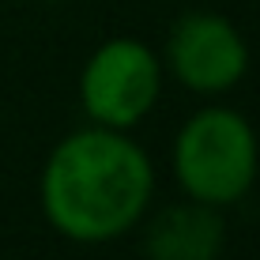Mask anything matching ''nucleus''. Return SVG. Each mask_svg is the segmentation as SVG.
Returning a JSON list of instances; mask_svg holds the SVG:
<instances>
[{
    "label": "nucleus",
    "mask_w": 260,
    "mask_h": 260,
    "mask_svg": "<svg viewBox=\"0 0 260 260\" xmlns=\"http://www.w3.org/2000/svg\"><path fill=\"white\" fill-rule=\"evenodd\" d=\"M151 162L136 140L121 128L72 132L53 147L42 170V208L53 230L72 241H113L151 204Z\"/></svg>",
    "instance_id": "obj_1"
},
{
    "label": "nucleus",
    "mask_w": 260,
    "mask_h": 260,
    "mask_svg": "<svg viewBox=\"0 0 260 260\" xmlns=\"http://www.w3.org/2000/svg\"><path fill=\"white\" fill-rule=\"evenodd\" d=\"M260 143L241 113L226 106L200 110L185 121L174 143V174L181 189L200 204L222 208L241 200L256 181Z\"/></svg>",
    "instance_id": "obj_2"
},
{
    "label": "nucleus",
    "mask_w": 260,
    "mask_h": 260,
    "mask_svg": "<svg viewBox=\"0 0 260 260\" xmlns=\"http://www.w3.org/2000/svg\"><path fill=\"white\" fill-rule=\"evenodd\" d=\"M158 91H162V64L136 38H113L98 46L79 76V102L87 117L121 132H128L155 110Z\"/></svg>",
    "instance_id": "obj_3"
},
{
    "label": "nucleus",
    "mask_w": 260,
    "mask_h": 260,
    "mask_svg": "<svg viewBox=\"0 0 260 260\" xmlns=\"http://www.w3.org/2000/svg\"><path fill=\"white\" fill-rule=\"evenodd\" d=\"M166 64L196 94L230 91L249 68V49L238 26L215 12H192L166 38Z\"/></svg>",
    "instance_id": "obj_4"
},
{
    "label": "nucleus",
    "mask_w": 260,
    "mask_h": 260,
    "mask_svg": "<svg viewBox=\"0 0 260 260\" xmlns=\"http://www.w3.org/2000/svg\"><path fill=\"white\" fill-rule=\"evenodd\" d=\"M226 226L211 204H174L151 219L143 234L147 260H215L222 253Z\"/></svg>",
    "instance_id": "obj_5"
}]
</instances>
